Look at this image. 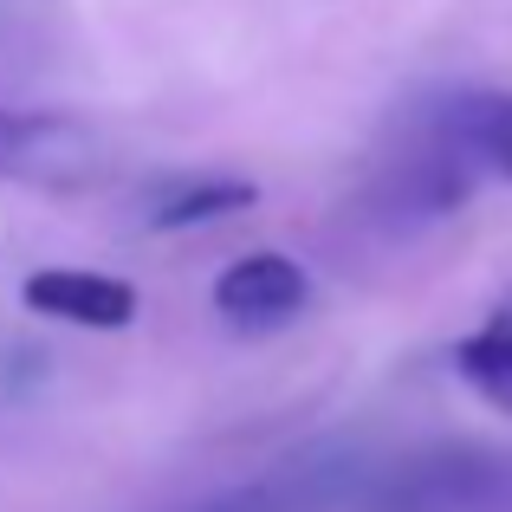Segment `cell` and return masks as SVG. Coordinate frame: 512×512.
Listing matches in <instances>:
<instances>
[{
  "label": "cell",
  "mask_w": 512,
  "mask_h": 512,
  "mask_svg": "<svg viewBox=\"0 0 512 512\" xmlns=\"http://www.w3.org/2000/svg\"><path fill=\"white\" fill-rule=\"evenodd\" d=\"M357 512H512V448L448 441L370 474Z\"/></svg>",
  "instance_id": "obj_1"
},
{
  "label": "cell",
  "mask_w": 512,
  "mask_h": 512,
  "mask_svg": "<svg viewBox=\"0 0 512 512\" xmlns=\"http://www.w3.org/2000/svg\"><path fill=\"white\" fill-rule=\"evenodd\" d=\"M20 299L26 312L78 331H124L137 318V286L111 273H85V266H39V273H26Z\"/></svg>",
  "instance_id": "obj_5"
},
{
  "label": "cell",
  "mask_w": 512,
  "mask_h": 512,
  "mask_svg": "<svg viewBox=\"0 0 512 512\" xmlns=\"http://www.w3.org/2000/svg\"><path fill=\"white\" fill-rule=\"evenodd\" d=\"M253 201H260V188L240 182V175H214V182H188L163 195L150 208V227H163V234H182V227H208V221H227V214H247Z\"/></svg>",
  "instance_id": "obj_7"
},
{
  "label": "cell",
  "mask_w": 512,
  "mask_h": 512,
  "mask_svg": "<svg viewBox=\"0 0 512 512\" xmlns=\"http://www.w3.org/2000/svg\"><path fill=\"white\" fill-rule=\"evenodd\" d=\"M376 467L350 461V454H299V461H279L253 480H234L227 493H214L201 512H357L363 487H370Z\"/></svg>",
  "instance_id": "obj_2"
},
{
  "label": "cell",
  "mask_w": 512,
  "mask_h": 512,
  "mask_svg": "<svg viewBox=\"0 0 512 512\" xmlns=\"http://www.w3.org/2000/svg\"><path fill=\"white\" fill-rule=\"evenodd\" d=\"M428 124H435L480 175L512 182V91H467V98H448Z\"/></svg>",
  "instance_id": "obj_6"
},
{
  "label": "cell",
  "mask_w": 512,
  "mask_h": 512,
  "mask_svg": "<svg viewBox=\"0 0 512 512\" xmlns=\"http://www.w3.org/2000/svg\"><path fill=\"white\" fill-rule=\"evenodd\" d=\"M454 363H461V376L493 402V409L512 415V305H506V312H493L474 338H461Z\"/></svg>",
  "instance_id": "obj_8"
},
{
  "label": "cell",
  "mask_w": 512,
  "mask_h": 512,
  "mask_svg": "<svg viewBox=\"0 0 512 512\" xmlns=\"http://www.w3.org/2000/svg\"><path fill=\"white\" fill-rule=\"evenodd\" d=\"M98 163H104L98 143H91L78 124L39 117V111H7V104H0V175L72 188V182H85Z\"/></svg>",
  "instance_id": "obj_4"
},
{
  "label": "cell",
  "mask_w": 512,
  "mask_h": 512,
  "mask_svg": "<svg viewBox=\"0 0 512 512\" xmlns=\"http://www.w3.org/2000/svg\"><path fill=\"white\" fill-rule=\"evenodd\" d=\"M305 299H312V273H305L292 253H273V247L240 253V260L214 279V312H221V325L247 331V338L286 331L292 318L305 312Z\"/></svg>",
  "instance_id": "obj_3"
}]
</instances>
